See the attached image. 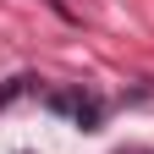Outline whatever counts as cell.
Wrapping results in <instances>:
<instances>
[{"label":"cell","instance_id":"1","mask_svg":"<svg viewBox=\"0 0 154 154\" xmlns=\"http://www.w3.org/2000/svg\"><path fill=\"white\" fill-rule=\"evenodd\" d=\"M72 116H77V127H83V132H94V127H99V116H105V105L94 99V94H83V99H77V110H72Z\"/></svg>","mask_w":154,"mask_h":154},{"label":"cell","instance_id":"2","mask_svg":"<svg viewBox=\"0 0 154 154\" xmlns=\"http://www.w3.org/2000/svg\"><path fill=\"white\" fill-rule=\"evenodd\" d=\"M28 83H33V77H11V83H6V88H0V110H6V105H17V99H22V94H28Z\"/></svg>","mask_w":154,"mask_h":154}]
</instances>
